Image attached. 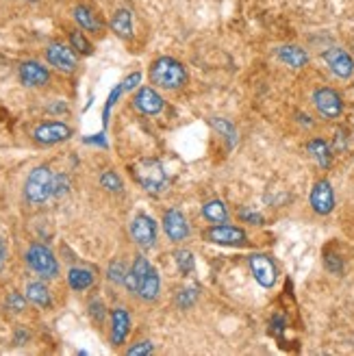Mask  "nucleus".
Returning <instances> with one entry per match:
<instances>
[{
    "instance_id": "nucleus-1",
    "label": "nucleus",
    "mask_w": 354,
    "mask_h": 356,
    "mask_svg": "<svg viewBox=\"0 0 354 356\" xmlns=\"http://www.w3.org/2000/svg\"><path fill=\"white\" fill-rule=\"evenodd\" d=\"M150 81L163 90H180L187 83V70L172 56H159L150 65Z\"/></svg>"
},
{
    "instance_id": "nucleus-2",
    "label": "nucleus",
    "mask_w": 354,
    "mask_h": 356,
    "mask_svg": "<svg viewBox=\"0 0 354 356\" xmlns=\"http://www.w3.org/2000/svg\"><path fill=\"white\" fill-rule=\"evenodd\" d=\"M131 172L141 187L150 193L163 191L167 185V174H165L161 161H157V159H141L139 163H135L131 167Z\"/></svg>"
},
{
    "instance_id": "nucleus-3",
    "label": "nucleus",
    "mask_w": 354,
    "mask_h": 356,
    "mask_svg": "<svg viewBox=\"0 0 354 356\" xmlns=\"http://www.w3.org/2000/svg\"><path fill=\"white\" fill-rule=\"evenodd\" d=\"M52 172L48 165H39L35 167L31 174H28L24 182V198L31 205H44L48 198L52 196Z\"/></svg>"
},
{
    "instance_id": "nucleus-4",
    "label": "nucleus",
    "mask_w": 354,
    "mask_h": 356,
    "mask_svg": "<svg viewBox=\"0 0 354 356\" xmlns=\"http://www.w3.org/2000/svg\"><path fill=\"white\" fill-rule=\"evenodd\" d=\"M26 263L31 265V269H35L41 278H54L59 274V263H56L54 254L50 252V248L41 244H33L26 250Z\"/></svg>"
},
{
    "instance_id": "nucleus-5",
    "label": "nucleus",
    "mask_w": 354,
    "mask_h": 356,
    "mask_svg": "<svg viewBox=\"0 0 354 356\" xmlns=\"http://www.w3.org/2000/svg\"><path fill=\"white\" fill-rule=\"evenodd\" d=\"M313 103H315V109H317L320 116L326 118V120H337L344 111L342 96L331 87H320L313 94Z\"/></svg>"
},
{
    "instance_id": "nucleus-6",
    "label": "nucleus",
    "mask_w": 354,
    "mask_h": 356,
    "mask_svg": "<svg viewBox=\"0 0 354 356\" xmlns=\"http://www.w3.org/2000/svg\"><path fill=\"white\" fill-rule=\"evenodd\" d=\"M46 59L52 67H56L59 72H65V74L74 72L79 67V59H76L72 46H65L61 41H54V44H50L46 48Z\"/></svg>"
},
{
    "instance_id": "nucleus-7",
    "label": "nucleus",
    "mask_w": 354,
    "mask_h": 356,
    "mask_svg": "<svg viewBox=\"0 0 354 356\" xmlns=\"http://www.w3.org/2000/svg\"><path fill=\"white\" fill-rule=\"evenodd\" d=\"M131 237L139 248L148 250L154 246V241H157V224H154V220L146 216V213H139L131 224Z\"/></svg>"
},
{
    "instance_id": "nucleus-8",
    "label": "nucleus",
    "mask_w": 354,
    "mask_h": 356,
    "mask_svg": "<svg viewBox=\"0 0 354 356\" xmlns=\"http://www.w3.org/2000/svg\"><path fill=\"white\" fill-rule=\"evenodd\" d=\"M202 237L211 244L220 246H244L246 244V233L237 226H226V224H216L202 233Z\"/></svg>"
},
{
    "instance_id": "nucleus-9",
    "label": "nucleus",
    "mask_w": 354,
    "mask_h": 356,
    "mask_svg": "<svg viewBox=\"0 0 354 356\" xmlns=\"http://www.w3.org/2000/svg\"><path fill=\"white\" fill-rule=\"evenodd\" d=\"M248 263H250L252 274H254V278H257V282L261 284V287L272 289L276 284L278 272H276V265H274V261L270 259V256H267V254H250Z\"/></svg>"
},
{
    "instance_id": "nucleus-10",
    "label": "nucleus",
    "mask_w": 354,
    "mask_h": 356,
    "mask_svg": "<svg viewBox=\"0 0 354 356\" xmlns=\"http://www.w3.org/2000/svg\"><path fill=\"white\" fill-rule=\"evenodd\" d=\"M33 137H35L37 144L50 146V144H59V141H65V139L72 137V128L63 122H46V124H39L35 128Z\"/></svg>"
},
{
    "instance_id": "nucleus-11",
    "label": "nucleus",
    "mask_w": 354,
    "mask_h": 356,
    "mask_svg": "<svg viewBox=\"0 0 354 356\" xmlns=\"http://www.w3.org/2000/svg\"><path fill=\"white\" fill-rule=\"evenodd\" d=\"M324 61L331 67V72L339 78H350L354 74V59L344 48H329L324 52Z\"/></svg>"
},
{
    "instance_id": "nucleus-12",
    "label": "nucleus",
    "mask_w": 354,
    "mask_h": 356,
    "mask_svg": "<svg viewBox=\"0 0 354 356\" xmlns=\"http://www.w3.org/2000/svg\"><path fill=\"white\" fill-rule=\"evenodd\" d=\"M163 231H165V235H167L169 241H174V244H180V241H185L189 237L187 218L183 216L178 209L165 211V216H163Z\"/></svg>"
},
{
    "instance_id": "nucleus-13",
    "label": "nucleus",
    "mask_w": 354,
    "mask_h": 356,
    "mask_svg": "<svg viewBox=\"0 0 354 356\" xmlns=\"http://www.w3.org/2000/svg\"><path fill=\"white\" fill-rule=\"evenodd\" d=\"M311 207L317 216H329L335 209V191L329 180H317L311 189Z\"/></svg>"
},
{
    "instance_id": "nucleus-14",
    "label": "nucleus",
    "mask_w": 354,
    "mask_h": 356,
    "mask_svg": "<svg viewBox=\"0 0 354 356\" xmlns=\"http://www.w3.org/2000/svg\"><path fill=\"white\" fill-rule=\"evenodd\" d=\"M20 81L26 87H44L50 81V72L37 61H24L20 65Z\"/></svg>"
},
{
    "instance_id": "nucleus-15",
    "label": "nucleus",
    "mask_w": 354,
    "mask_h": 356,
    "mask_svg": "<svg viewBox=\"0 0 354 356\" xmlns=\"http://www.w3.org/2000/svg\"><path fill=\"white\" fill-rule=\"evenodd\" d=\"M133 105L141 113H146V116H157V113L163 109V98H161L159 92H154L152 87H141L133 98Z\"/></svg>"
},
{
    "instance_id": "nucleus-16",
    "label": "nucleus",
    "mask_w": 354,
    "mask_h": 356,
    "mask_svg": "<svg viewBox=\"0 0 354 356\" xmlns=\"http://www.w3.org/2000/svg\"><path fill=\"white\" fill-rule=\"evenodd\" d=\"M131 333V315L124 308H116L111 313V344L122 346Z\"/></svg>"
},
{
    "instance_id": "nucleus-17",
    "label": "nucleus",
    "mask_w": 354,
    "mask_h": 356,
    "mask_svg": "<svg viewBox=\"0 0 354 356\" xmlns=\"http://www.w3.org/2000/svg\"><path fill=\"white\" fill-rule=\"evenodd\" d=\"M276 56H278V59H280L282 63L289 65V67H293V70H300V67H304V65L309 63V54H306V50L300 48V46H293V44L280 46V48L276 50Z\"/></svg>"
},
{
    "instance_id": "nucleus-18",
    "label": "nucleus",
    "mask_w": 354,
    "mask_h": 356,
    "mask_svg": "<svg viewBox=\"0 0 354 356\" xmlns=\"http://www.w3.org/2000/svg\"><path fill=\"white\" fill-rule=\"evenodd\" d=\"M159 289H161L159 274H157V269L150 267V269H148V274H146V278L141 280V284H139L137 295H139L144 302H154V300H157V297H159Z\"/></svg>"
},
{
    "instance_id": "nucleus-19",
    "label": "nucleus",
    "mask_w": 354,
    "mask_h": 356,
    "mask_svg": "<svg viewBox=\"0 0 354 356\" xmlns=\"http://www.w3.org/2000/svg\"><path fill=\"white\" fill-rule=\"evenodd\" d=\"M111 31L122 39L133 37V13L129 9H118L111 20Z\"/></svg>"
},
{
    "instance_id": "nucleus-20",
    "label": "nucleus",
    "mask_w": 354,
    "mask_h": 356,
    "mask_svg": "<svg viewBox=\"0 0 354 356\" xmlns=\"http://www.w3.org/2000/svg\"><path fill=\"white\" fill-rule=\"evenodd\" d=\"M74 20H76V24L83 28V31H90V33H98L103 28V24H101V20H98L96 13L90 7H85V5L74 7Z\"/></svg>"
},
{
    "instance_id": "nucleus-21",
    "label": "nucleus",
    "mask_w": 354,
    "mask_h": 356,
    "mask_svg": "<svg viewBox=\"0 0 354 356\" xmlns=\"http://www.w3.org/2000/svg\"><path fill=\"white\" fill-rule=\"evenodd\" d=\"M26 300L33 302L41 308H50L52 306V297H50V291L46 284L41 282H28L26 287Z\"/></svg>"
},
{
    "instance_id": "nucleus-22",
    "label": "nucleus",
    "mask_w": 354,
    "mask_h": 356,
    "mask_svg": "<svg viewBox=\"0 0 354 356\" xmlns=\"http://www.w3.org/2000/svg\"><path fill=\"white\" fill-rule=\"evenodd\" d=\"M67 282L74 291H85L94 284V274L87 267H72L67 272Z\"/></svg>"
},
{
    "instance_id": "nucleus-23",
    "label": "nucleus",
    "mask_w": 354,
    "mask_h": 356,
    "mask_svg": "<svg viewBox=\"0 0 354 356\" xmlns=\"http://www.w3.org/2000/svg\"><path fill=\"white\" fill-rule=\"evenodd\" d=\"M306 150L320 163V167H324V169L331 167V148L324 139H311L306 144Z\"/></svg>"
},
{
    "instance_id": "nucleus-24",
    "label": "nucleus",
    "mask_w": 354,
    "mask_h": 356,
    "mask_svg": "<svg viewBox=\"0 0 354 356\" xmlns=\"http://www.w3.org/2000/svg\"><path fill=\"white\" fill-rule=\"evenodd\" d=\"M209 122H211V126H214L216 131L226 139V144H229V148H235V146H237V141H239L237 128H235L229 120H224V118H211Z\"/></svg>"
},
{
    "instance_id": "nucleus-25",
    "label": "nucleus",
    "mask_w": 354,
    "mask_h": 356,
    "mask_svg": "<svg viewBox=\"0 0 354 356\" xmlns=\"http://www.w3.org/2000/svg\"><path fill=\"white\" fill-rule=\"evenodd\" d=\"M202 216L214 222V224H224L229 222V211H226V205L222 200H209L205 207H202Z\"/></svg>"
},
{
    "instance_id": "nucleus-26",
    "label": "nucleus",
    "mask_w": 354,
    "mask_h": 356,
    "mask_svg": "<svg viewBox=\"0 0 354 356\" xmlns=\"http://www.w3.org/2000/svg\"><path fill=\"white\" fill-rule=\"evenodd\" d=\"M174 259H176V265H178L180 274H191L194 272L196 261H194V254L189 250H176Z\"/></svg>"
},
{
    "instance_id": "nucleus-27",
    "label": "nucleus",
    "mask_w": 354,
    "mask_h": 356,
    "mask_svg": "<svg viewBox=\"0 0 354 356\" xmlns=\"http://www.w3.org/2000/svg\"><path fill=\"white\" fill-rule=\"evenodd\" d=\"M70 46H72L79 54H92L94 52L90 39L85 37L81 31H72V33H70Z\"/></svg>"
},
{
    "instance_id": "nucleus-28",
    "label": "nucleus",
    "mask_w": 354,
    "mask_h": 356,
    "mask_svg": "<svg viewBox=\"0 0 354 356\" xmlns=\"http://www.w3.org/2000/svg\"><path fill=\"white\" fill-rule=\"evenodd\" d=\"M198 302V289L196 287H183L176 293V306L178 308H189Z\"/></svg>"
},
{
    "instance_id": "nucleus-29",
    "label": "nucleus",
    "mask_w": 354,
    "mask_h": 356,
    "mask_svg": "<svg viewBox=\"0 0 354 356\" xmlns=\"http://www.w3.org/2000/svg\"><path fill=\"white\" fill-rule=\"evenodd\" d=\"M101 185L107 189V191H113V193H120L122 191V178L113 172V169H107V172L101 176Z\"/></svg>"
},
{
    "instance_id": "nucleus-30",
    "label": "nucleus",
    "mask_w": 354,
    "mask_h": 356,
    "mask_svg": "<svg viewBox=\"0 0 354 356\" xmlns=\"http://www.w3.org/2000/svg\"><path fill=\"white\" fill-rule=\"evenodd\" d=\"M126 272H129V269H126V265H124L122 261H113V263L109 265L107 278H109L111 282H116V284H124Z\"/></svg>"
},
{
    "instance_id": "nucleus-31",
    "label": "nucleus",
    "mask_w": 354,
    "mask_h": 356,
    "mask_svg": "<svg viewBox=\"0 0 354 356\" xmlns=\"http://www.w3.org/2000/svg\"><path fill=\"white\" fill-rule=\"evenodd\" d=\"M7 308L9 311H13V313H22L24 308H26V300H24V295H20V293H16V291H11L9 295H7Z\"/></svg>"
},
{
    "instance_id": "nucleus-32",
    "label": "nucleus",
    "mask_w": 354,
    "mask_h": 356,
    "mask_svg": "<svg viewBox=\"0 0 354 356\" xmlns=\"http://www.w3.org/2000/svg\"><path fill=\"white\" fill-rule=\"evenodd\" d=\"M67 191H70V178H67L65 174L54 176V180H52V196L61 198V196L67 193Z\"/></svg>"
},
{
    "instance_id": "nucleus-33",
    "label": "nucleus",
    "mask_w": 354,
    "mask_h": 356,
    "mask_svg": "<svg viewBox=\"0 0 354 356\" xmlns=\"http://www.w3.org/2000/svg\"><path fill=\"white\" fill-rule=\"evenodd\" d=\"M324 263H326V269L331 274H342L344 272V263H342V259H339L337 254H333V252H329L326 256H324Z\"/></svg>"
},
{
    "instance_id": "nucleus-34",
    "label": "nucleus",
    "mask_w": 354,
    "mask_h": 356,
    "mask_svg": "<svg viewBox=\"0 0 354 356\" xmlns=\"http://www.w3.org/2000/svg\"><path fill=\"white\" fill-rule=\"evenodd\" d=\"M154 350V346L150 344V341H139L137 346H133V348H129V356H137V354H150Z\"/></svg>"
},
{
    "instance_id": "nucleus-35",
    "label": "nucleus",
    "mask_w": 354,
    "mask_h": 356,
    "mask_svg": "<svg viewBox=\"0 0 354 356\" xmlns=\"http://www.w3.org/2000/svg\"><path fill=\"white\" fill-rule=\"evenodd\" d=\"M239 216H242V220H246L248 224H263V216H259V213H254V211L242 209L239 211Z\"/></svg>"
},
{
    "instance_id": "nucleus-36",
    "label": "nucleus",
    "mask_w": 354,
    "mask_h": 356,
    "mask_svg": "<svg viewBox=\"0 0 354 356\" xmlns=\"http://www.w3.org/2000/svg\"><path fill=\"white\" fill-rule=\"evenodd\" d=\"M90 311H92V317H94L96 322H103V317H105V304H103L101 300H94V302L90 304Z\"/></svg>"
},
{
    "instance_id": "nucleus-37",
    "label": "nucleus",
    "mask_w": 354,
    "mask_h": 356,
    "mask_svg": "<svg viewBox=\"0 0 354 356\" xmlns=\"http://www.w3.org/2000/svg\"><path fill=\"white\" fill-rule=\"evenodd\" d=\"M139 78H141V74H139V72L131 74L129 78H126V81L122 83V90H124V92H129V90H133V87H135V85L139 83Z\"/></svg>"
},
{
    "instance_id": "nucleus-38",
    "label": "nucleus",
    "mask_w": 354,
    "mask_h": 356,
    "mask_svg": "<svg viewBox=\"0 0 354 356\" xmlns=\"http://www.w3.org/2000/svg\"><path fill=\"white\" fill-rule=\"evenodd\" d=\"M348 141H346V131L342 128V131H337V141H335V148L337 150H346Z\"/></svg>"
},
{
    "instance_id": "nucleus-39",
    "label": "nucleus",
    "mask_w": 354,
    "mask_h": 356,
    "mask_svg": "<svg viewBox=\"0 0 354 356\" xmlns=\"http://www.w3.org/2000/svg\"><path fill=\"white\" fill-rule=\"evenodd\" d=\"M5 256H7V246H5L3 237H0V269H3V265H5Z\"/></svg>"
}]
</instances>
